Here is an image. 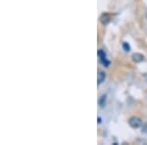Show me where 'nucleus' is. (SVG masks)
I'll return each mask as SVG.
<instances>
[{"label":"nucleus","mask_w":147,"mask_h":145,"mask_svg":"<svg viewBox=\"0 0 147 145\" xmlns=\"http://www.w3.org/2000/svg\"><path fill=\"white\" fill-rule=\"evenodd\" d=\"M129 125L132 128H138L142 125V121L138 117H131L129 120Z\"/></svg>","instance_id":"f257e3e1"},{"label":"nucleus","mask_w":147,"mask_h":145,"mask_svg":"<svg viewBox=\"0 0 147 145\" xmlns=\"http://www.w3.org/2000/svg\"><path fill=\"white\" fill-rule=\"evenodd\" d=\"M97 54H98V57H99V60L102 64H103L105 67H109V65H110V61L107 60V56H106V53L104 50H102V49H99L98 52H97Z\"/></svg>","instance_id":"f03ea898"},{"label":"nucleus","mask_w":147,"mask_h":145,"mask_svg":"<svg viewBox=\"0 0 147 145\" xmlns=\"http://www.w3.org/2000/svg\"><path fill=\"white\" fill-rule=\"evenodd\" d=\"M111 19L112 18H111L110 14L104 13V14H102L101 17H100V22L103 24V25H108V24L111 22Z\"/></svg>","instance_id":"7ed1b4c3"},{"label":"nucleus","mask_w":147,"mask_h":145,"mask_svg":"<svg viewBox=\"0 0 147 145\" xmlns=\"http://www.w3.org/2000/svg\"><path fill=\"white\" fill-rule=\"evenodd\" d=\"M106 80V74L103 71H98V75H97V84L98 85H100L101 84H103L104 80Z\"/></svg>","instance_id":"20e7f679"},{"label":"nucleus","mask_w":147,"mask_h":145,"mask_svg":"<svg viewBox=\"0 0 147 145\" xmlns=\"http://www.w3.org/2000/svg\"><path fill=\"white\" fill-rule=\"evenodd\" d=\"M131 58H132V61L136 62V63H140V62H142V61L144 60V56L142 55L141 53H134V54H132Z\"/></svg>","instance_id":"39448f33"},{"label":"nucleus","mask_w":147,"mask_h":145,"mask_svg":"<svg viewBox=\"0 0 147 145\" xmlns=\"http://www.w3.org/2000/svg\"><path fill=\"white\" fill-rule=\"evenodd\" d=\"M106 99H107V97H106V95H102V96L100 97V99H99L98 101V104L100 107H104L106 104Z\"/></svg>","instance_id":"423d86ee"},{"label":"nucleus","mask_w":147,"mask_h":145,"mask_svg":"<svg viewBox=\"0 0 147 145\" xmlns=\"http://www.w3.org/2000/svg\"><path fill=\"white\" fill-rule=\"evenodd\" d=\"M123 48H124V50L125 52H129L130 51V45L127 43V42H124V43H123Z\"/></svg>","instance_id":"0eeeda50"},{"label":"nucleus","mask_w":147,"mask_h":145,"mask_svg":"<svg viewBox=\"0 0 147 145\" xmlns=\"http://www.w3.org/2000/svg\"><path fill=\"white\" fill-rule=\"evenodd\" d=\"M101 121H102V120H101V118H100V117H98V123H101Z\"/></svg>","instance_id":"6e6552de"},{"label":"nucleus","mask_w":147,"mask_h":145,"mask_svg":"<svg viewBox=\"0 0 147 145\" xmlns=\"http://www.w3.org/2000/svg\"><path fill=\"white\" fill-rule=\"evenodd\" d=\"M144 132H147V125H146V127H145V128H144Z\"/></svg>","instance_id":"1a4fd4ad"}]
</instances>
